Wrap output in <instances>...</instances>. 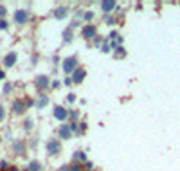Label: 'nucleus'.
Wrapping results in <instances>:
<instances>
[{"label": "nucleus", "mask_w": 180, "mask_h": 171, "mask_svg": "<svg viewBox=\"0 0 180 171\" xmlns=\"http://www.w3.org/2000/svg\"><path fill=\"white\" fill-rule=\"evenodd\" d=\"M78 56H67L61 61V70L65 72V74H74L76 72V69H78Z\"/></svg>", "instance_id": "nucleus-1"}, {"label": "nucleus", "mask_w": 180, "mask_h": 171, "mask_svg": "<svg viewBox=\"0 0 180 171\" xmlns=\"http://www.w3.org/2000/svg\"><path fill=\"white\" fill-rule=\"evenodd\" d=\"M81 36L85 38V40H92L97 36V27L94 25V23H85L83 27H81Z\"/></svg>", "instance_id": "nucleus-2"}, {"label": "nucleus", "mask_w": 180, "mask_h": 171, "mask_svg": "<svg viewBox=\"0 0 180 171\" xmlns=\"http://www.w3.org/2000/svg\"><path fill=\"white\" fill-rule=\"evenodd\" d=\"M49 81H50L49 76H45V74H40V76H36V78H34V86H36V90L43 92L45 88H49V86H50Z\"/></svg>", "instance_id": "nucleus-3"}, {"label": "nucleus", "mask_w": 180, "mask_h": 171, "mask_svg": "<svg viewBox=\"0 0 180 171\" xmlns=\"http://www.w3.org/2000/svg\"><path fill=\"white\" fill-rule=\"evenodd\" d=\"M69 110L65 106H61V105H58V106H54V110H52V115H54V119H58V121L65 122L67 119H69Z\"/></svg>", "instance_id": "nucleus-4"}, {"label": "nucleus", "mask_w": 180, "mask_h": 171, "mask_svg": "<svg viewBox=\"0 0 180 171\" xmlns=\"http://www.w3.org/2000/svg\"><path fill=\"white\" fill-rule=\"evenodd\" d=\"M47 151H49V155L52 157H56L61 153V142L58 141V139H49V142H47Z\"/></svg>", "instance_id": "nucleus-5"}, {"label": "nucleus", "mask_w": 180, "mask_h": 171, "mask_svg": "<svg viewBox=\"0 0 180 171\" xmlns=\"http://www.w3.org/2000/svg\"><path fill=\"white\" fill-rule=\"evenodd\" d=\"M13 18H14V23H18V25L27 23V20H29L27 9H16V11H14V14H13Z\"/></svg>", "instance_id": "nucleus-6"}, {"label": "nucleus", "mask_w": 180, "mask_h": 171, "mask_svg": "<svg viewBox=\"0 0 180 171\" xmlns=\"http://www.w3.org/2000/svg\"><path fill=\"white\" fill-rule=\"evenodd\" d=\"M52 16L56 18V20H65L67 16H69V7L67 6H58L54 11H52Z\"/></svg>", "instance_id": "nucleus-7"}, {"label": "nucleus", "mask_w": 180, "mask_h": 171, "mask_svg": "<svg viewBox=\"0 0 180 171\" xmlns=\"http://www.w3.org/2000/svg\"><path fill=\"white\" fill-rule=\"evenodd\" d=\"M70 78H72V83L79 85V83H81V81H83V79L86 78V70L83 69V67H78V69H76V72L72 74Z\"/></svg>", "instance_id": "nucleus-8"}, {"label": "nucleus", "mask_w": 180, "mask_h": 171, "mask_svg": "<svg viewBox=\"0 0 180 171\" xmlns=\"http://www.w3.org/2000/svg\"><path fill=\"white\" fill-rule=\"evenodd\" d=\"M16 61H18V56H16V52H7L6 58H4V67H7V69H11V67H14L16 65Z\"/></svg>", "instance_id": "nucleus-9"}, {"label": "nucleus", "mask_w": 180, "mask_h": 171, "mask_svg": "<svg viewBox=\"0 0 180 171\" xmlns=\"http://www.w3.org/2000/svg\"><path fill=\"white\" fill-rule=\"evenodd\" d=\"M13 114H16V115H20V114H23L25 112V103L22 101V97H18V99H14L13 101Z\"/></svg>", "instance_id": "nucleus-10"}, {"label": "nucleus", "mask_w": 180, "mask_h": 171, "mask_svg": "<svg viewBox=\"0 0 180 171\" xmlns=\"http://www.w3.org/2000/svg\"><path fill=\"white\" fill-rule=\"evenodd\" d=\"M101 9H103L106 14L112 13V11L117 9V2H114V0H103V2H101Z\"/></svg>", "instance_id": "nucleus-11"}, {"label": "nucleus", "mask_w": 180, "mask_h": 171, "mask_svg": "<svg viewBox=\"0 0 180 171\" xmlns=\"http://www.w3.org/2000/svg\"><path fill=\"white\" fill-rule=\"evenodd\" d=\"M58 135H59V139H70L72 137V130H70V126L69 124H61L59 126V130H58Z\"/></svg>", "instance_id": "nucleus-12"}, {"label": "nucleus", "mask_w": 180, "mask_h": 171, "mask_svg": "<svg viewBox=\"0 0 180 171\" xmlns=\"http://www.w3.org/2000/svg\"><path fill=\"white\" fill-rule=\"evenodd\" d=\"M13 151H14V155H18V157H25V155H27V153H25V144L22 142V141H14Z\"/></svg>", "instance_id": "nucleus-13"}, {"label": "nucleus", "mask_w": 180, "mask_h": 171, "mask_svg": "<svg viewBox=\"0 0 180 171\" xmlns=\"http://www.w3.org/2000/svg\"><path fill=\"white\" fill-rule=\"evenodd\" d=\"M49 105V96H45V94H40L38 97H36V110H43V108Z\"/></svg>", "instance_id": "nucleus-14"}, {"label": "nucleus", "mask_w": 180, "mask_h": 171, "mask_svg": "<svg viewBox=\"0 0 180 171\" xmlns=\"http://www.w3.org/2000/svg\"><path fill=\"white\" fill-rule=\"evenodd\" d=\"M74 160H76V162H81V164H86V162H88L85 151H76V153H74Z\"/></svg>", "instance_id": "nucleus-15"}, {"label": "nucleus", "mask_w": 180, "mask_h": 171, "mask_svg": "<svg viewBox=\"0 0 180 171\" xmlns=\"http://www.w3.org/2000/svg\"><path fill=\"white\" fill-rule=\"evenodd\" d=\"M72 38H74V33H72V27L69 25V27L63 31V42L69 43V42H72Z\"/></svg>", "instance_id": "nucleus-16"}, {"label": "nucleus", "mask_w": 180, "mask_h": 171, "mask_svg": "<svg viewBox=\"0 0 180 171\" xmlns=\"http://www.w3.org/2000/svg\"><path fill=\"white\" fill-rule=\"evenodd\" d=\"M40 169H42V164L38 160H31L29 162V171H40Z\"/></svg>", "instance_id": "nucleus-17"}, {"label": "nucleus", "mask_w": 180, "mask_h": 171, "mask_svg": "<svg viewBox=\"0 0 180 171\" xmlns=\"http://www.w3.org/2000/svg\"><path fill=\"white\" fill-rule=\"evenodd\" d=\"M70 171H85V164L74 162V164H70Z\"/></svg>", "instance_id": "nucleus-18"}, {"label": "nucleus", "mask_w": 180, "mask_h": 171, "mask_svg": "<svg viewBox=\"0 0 180 171\" xmlns=\"http://www.w3.org/2000/svg\"><path fill=\"white\" fill-rule=\"evenodd\" d=\"M83 20L88 23V22H92L94 20V13L92 11H85V14H83Z\"/></svg>", "instance_id": "nucleus-19"}, {"label": "nucleus", "mask_w": 180, "mask_h": 171, "mask_svg": "<svg viewBox=\"0 0 180 171\" xmlns=\"http://www.w3.org/2000/svg\"><path fill=\"white\" fill-rule=\"evenodd\" d=\"M7 169H11V168H9V162H7L6 158H2V160H0V171H7Z\"/></svg>", "instance_id": "nucleus-20"}, {"label": "nucleus", "mask_w": 180, "mask_h": 171, "mask_svg": "<svg viewBox=\"0 0 180 171\" xmlns=\"http://www.w3.org/2000/svg\"><path fill=\"white\" fill-rule=\"evenodd\" d=\"M23 128H25V132H31V130H33V119H25Z\"/></svg>", "instance_id": "nucleus-21"}, {"label": "nucleus", "mask_w": 180, "mask_h": 171, "mask_svg": "<svg viewBox=\"0 0 180 171\" xmlns=\"http://www.w3.org/2000/svg\"><path fill=\"white\" fill-rule=\"evenodd\" d=\"M69 126H70L72 133H79V122H69Z\"/></svg>", "instance_id": "nucleus-22"}, {"label": "nucleus", "mask_w": 180, "mask_h": 171, "mask_svg": "<svg viewBox=\"0 0 180 171\" xmlns=\"http://www.w3.org/2000/svg\"><path fill=\"white\" fill-rule=\"evenodd\" d=\"M79 117V112L78 110H70V114H69V119H72V122H76V119Z\"/></svg>", "instance_id": "nucleus-23"}, {"label": "nucleus", "mask_w": 180, "mask_h": 171, "mask_svg": "<svg viewBox=\"0 0 180 171\" xmlns=\"http://www.w3.org/2000/svg\"><path fill=\"white\" fill-rule=\"evenodd\" d=\"M6 16H7V9L4 6H0V20H6Z\"/></svg>", "instance_id": "nucleus-24"}, {"label": "nucleus", "mask_w": 180, "mask_h": 171, "mask_svg": "<svg viewBox=\"0 0 180 171\" xmlns=\"http://www.w3.org/2000/svg\"><path fill=\"white\" fill-rule=\"evenodd\" d=\"M94 45H95V47H103V38H101V36H95V38H94Z\"/></svg>", "instance_id": "nucleus-25"}, {"label": "nucleus", "mask_w": 180, "mask_h": 171, "mask_svg": "<svg viewBox=\"0 0 180 171\" xmlns=\"http://www.w3.org/2000/svg\"><path fill=\"white\" fill-rule=\"evenodd\" d=\"M115 52H117V56H119V58H124V56H126V50H124V47H117V49H115Z\"/></svg>", "instance_id": "nucleus-26"}, {"label": "nucleus", "mask_w": 180, "mask_h": 171, "mask_svg": "<svg viewBox=\"0 0 180 171\" xmlns=\"http://www.w3.org/2000/svg\"><path fill=\"white\" fill-rule=\"evenodd\" d=\"M11 90H13V85H11V83L7 81L6 85H4V94H9V92H11Z\"/></svg>", "instance_id": "nucleus-27"}, {"label": "nucleus", "mask_w": 180, "mask_h": 171, "mask_svg": "<svg viewBox=\"0 0 180 171\" xmlns=\"http://www.w3.org/2000/svg\"><path fill=\"white\" fill-rule=\"evenodd\" d=\"M67 101H69V103H74V101H76V94H74V92L67 94Z\"/></svg>", "instance_id": "nucleus-28"}, {"label": "nucleus", "mask_w": 180, "mask_h": 171, "mask_svg": "<svg viewBox=\"0 0 180 171\" xmlns=\"http://www.w3.org/2000/svg\"><path fill=\"white\" fill-rule=\"evenodd\" d=\"M7 27H9V23H7V20H0V31H6Z\"/></svg>", "instance_id": "nucleus-29"}, {"label": "nucleus", "mask_w": 180, "mask_h": 171, "mask_svg": "<svg viewBox=\"0 0 180 171\" xmlns=\"http://www.w3.org/2000/svg\"><path fill=\"white\" fill-rule=\"evenodd\" d=\"M23 103H25V108H31V106H34L36 105V101H33V99H25Z\"/></svg>", "instance_id": "nucleus-30"}, {"label": "nucleus", "mask_w": 180, "mask_h": 171, "mask_svg": "<svg viewBox=\"0 0 180 171\" xmlns=\"http://www.w3.org/2000/svg\"><path fill=\"white\" fill-rule=\"evenodd\" d=\"M106 23H108V25H114V23H115V16H112V14L106 16Z\"/></svg>", "instance_id": "nucleus-31"}, {"label": "nucleus", "mask_w": 180, "mask_h": 171, "mask_svg": "<svg viewBox=\"0 0 180 171\" xmlns=\"http://www.w3.org/2000/svg\"><path fill=\"white\" fill-rule=\"evenodd\" d=\"M101 50H103V52H106V54H108V52L112 50V49H110V43H105V45L101 47Z\"/></svg>", "instance_id": "nucleus-32"}, {"label": "nucleus", "mask_w": 180, "mask_h": 171, "mask_svg": "<svg viewBox=\"0 0 180 171\" xmlns=\"http://www.w3.org/2000/svg\"><path fill=\"white\" fill-rule=\"evenodd\" d=\"M4 117H6V110H4V106L0 105V122L4 121Z\"/></svg>", "instance_id": "nucleus-33"}, {"label": "nucleus", "mask_w": 180, "mask_h": 171, "mask_svg": "<svg viewBox=\"0 0 180 171\" xmlns=\"http://www.w3.org/2000/svg\"><path fill=\"white\" fill-rule=\"evenodd\" d=\"M31 63H33V65L38 63V54H33V56H31Z\"/></svg>", "instance_id": "nucleus-34"}, {"label": "nucleus", "mask_w": 180, "mask_h": 171, "mask_svg": "<svg viewBox=\"0 0 180 171\" xmlns=\"http://www.w3.org/2000/svg\"><path fill=\"white\" fill-rule=\"evenodd\" d=\"M59 171H70V166L63 164V166H61V168H59Z\"/></svg>", "instance_id": "nucleus-35"}, {"label": "nucleus", "mask_w": 180, "mask_h": 171, "mask_svg": "<svg viewBox=\"0 0 180 171\" xmlns=\"http://www.w3.org/2000/svg\"><path fill=\"white\" fill-rule=\"evenodd\" d=\"M65 85L69 86V85H72V78H65V81H63Z\"/></svg>", "instance_id": "nucleus-36"}, {"label": "nucleus", "mask_w": 180, "mask_h": 171, "mask_svg": "<svg viewBox=\"0 0 180 171\" xmlns=\"http://www.w3.org/2000/svg\"><path fill=\"white\" fill-rule=\"evenodd\" d=\"M78 25H79V22H78V20H74V22H72V23H70V27H72V29H76V27H78Z\"/></svg>", "instance_id": "nucleus-37"}, {"label": "nucleus", "mask_w": 180, "mask_h": 171, "mask_svg": "<svg viewBox=\"0 0 180 171\" xmlns=\"http://www.w3.org/2000/svg\"><path fill=\"white\" fill-rule=\"evenodd\" d=\"M4 78H6V74H4V70H0V81H2Z\"/></svg>", "instance_id": "nucleus-38"}, {"label": "nucleus", "mask_w": 180, "mask_h": 171, "mask_svg": "<svg viewBox=\"0 0 180 171\" xmlns=\"http://www.w3.org/2000/svg\"><path fill=\"white\" fill-rule=\"evenodd\" d=\"M9 171H20V169H18L16 166H13V168H11V169H9Z\"/></svg>", "instance_id": "nucleus-39"}, {"label": "nucleus", "mask_w": 180, "mask_h": 171, "mask_svg": "<svg viewBox=\"0 0 180 171\" xmlns=\"http://www.w3.org/2000/svg\"><path fill=\"white\" fill-rule=\"evenodd\" d=\"M0 141H2V139H0Z\"/></svg>", "instance_id": "nucleus-40"}]
</instances>
